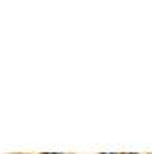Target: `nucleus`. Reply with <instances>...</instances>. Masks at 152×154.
Listing matches in <instances>:
<instances>
[{
	"instance_id": "nucleus-1",
	"label": "nucleus",
	"mask_w": 152,
	"mask_h": 154,
	"mask_svg": "<svg viewBox=\"0 0 152 154\" xmlns=\"http://www.w3.org/2000/svg\"><path fill=\"white\" fill-rule=\"evenodd\" d=\"M47 154H52V152H47ZM56 154H59V152H56Z\"/></svg>"
},
{
	"instance_id": "nucleus-2",
	"label": "nucleus",
	"mask_w": 152,
	"mask_h": 154,
	"mask_svg": "<svg viewBox=\"0 0 152 154\" xmlns=\"http://www.w3.org/2000/svg\"><path fill=\"white\" fill-rule=\"evenodd\" d=\"M104 154H109V152H104ZM111 154H114V152H111Z\"/></svg>"
}]
</instances>
